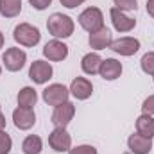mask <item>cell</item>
<instances>
[{
  "mask_svg": "<svg viewBox=\"0 0 154 154\" xmlns=\"http://www.w3.org/2000/svg\"><path fill=\"white\" fill-rule=\"evenodd\" d=\"M47 29L56 39H61V38L65 39L74 34L75 23H74V20L70 16H66L63 13H54L47 20Z\"/></svg>",
  "mask_w": 154,
  "mask_h": 154,
  "instance_id": "obj_1",
  "label": "cell"
},
{
  "mask_svg": "<svg viewBox=\"0 0 154 154\" xmlns=\"http://www.w3.org/2000/svg\"><path fill=\"white\" fill-rule=\"evenodd\" d=\"M79 25L88 31L90 34L91 32H97L99 29L104 27V14L99 7H88L84 9L81 14H79Z\"/></svg>",
  "mask_w": 154,
  "mask_h": 154,
  "instance_id": "obj_2",
  "label": "cell"
},
{
  "mask_svg": "<svg viewBox=\"0 0 154 154\" xmlns=\"http://www.w3.org/2000/svg\"><path fill=\"white\" fill-rule=\"evenodd\" d=\"M13 38L16 43L23 45V47H34L38 45L41 34H39V29L31 25V23H18L14 27V32H13Z\"/></svg>",
  "mask_w": 154,
  "mask_h": 154,
  "instance_id": "obj_3",
  "label": "cell"
},
{
  "mask_svg": "<svg viewBox=\"0 0 154 154\" xmlns=\"http://www.w3.org/2000/svg\"><path fill=\"white\" fill-rule=\"evenodd\" d=\"M68 95H70V90L65 84H57V82H54V84H50L43 90V100L48 106H54V108L66 102Z\"/></svg>",
  "mask_w": 154,
  "mask_h": 154,
  "instance_id": "obj_4",
  "label": "cell"
},
{
  "mask_svg": "<svg viewBox=\"0 0 154 154\" xmlns=\"http://www.w3.org/2000/svg\"><path fill=\"white\" fill-rule=\"evenodd\" d=\"M25 61H27V54H25L22 48H16V47L7 48V50L4 52V56H2V63H4L5 70H9V72H18V70H22L23 65H25Z\"/></svg>",
  "mask_w": 154,
  "mask_h": 154,
  "instance_id": "obj_5",
  "label": "cell"
},
{
  "mask_svg": "<svg viewBox=\"0 0 154 154\" xmlns=\"http://www.w3.org/2000/svg\"><path fill=\"white\" fill-rule=\"evenodd\" d=\"M48 145L57 152H68L72 149V136L68 134L66 127H56L48 134Z\"/></svg>",
  "mask_w": 154,
  "mask_h": 154,
  "instance_id": "obj_6",
  "label": "cell"
},
{
  "mask_svg": "<svg viewBox=\"0 0 154 154\" xmlns=\"http://www.w3.org/2000/svg\"><path fill=\"white\" fill-rule=\"evenodd\" d=\"M74 115H75V106L66 100V102H63V104H59V106L54 108V113L50 116V122L56 127H66L72 122Z\"/></svg>",
  "mask_w": 154,
  "mask_h": 154,
  "instance_id": "obj_7",
  "label": "cell"
},
{
  "mask_svg": "<svg viewBox=\"0 0 154 154\" xmlns=\"http://www.w3.org/2000/svg\"><path fill=\"white\" fill-rule=\"evenodd\" d=\"M109 48L113 52H116V54H120V56L129 57V56H134L140 50V41L136 38H131V36H124V38L113 39Z\"/></svg>",
  "mask_w": 154,
  "mask_h": 154,
  "instance_id": "obj_8",
  "label": "cell"
},
{
  "mask_svg": "<svg viewBox=\"0 0 154 154\" xmlns=\"http://www.w3.org/2000/svg\"><path fill=\"white\" fill-rule=\"evenodd\" d=\"M54 74V70H52V65L50 63H47V61H34V63H31V68H29V79L32 81V82H36V84H45L50 77Z\"/></svg>",
  "mask_w": 154,
  "mask_h": 154,
  "instance_id": "obj_9",
  "label": "cell"
},
{
  "mask_svg": "<svg viewBox=\"0 0 154 154\" xmlns=\"http://www.w3.org/2000/svg\"><path fill=\"white\" fill-rule=\"evenodd\" d=\"M109 16H111V23H113L116 32H131L136 27V20L127 16L124 11H120L116 7H111Z\"/></svg>",
  "mask_w": 154,
  "mask_h": 154,
  "instance_id": "obj_10",
  "label": "cell"
},
{
  "mask_svg": "<svg viewBox=\"0 0 154 154\" xmlns=\"http://www.w3.org/2000/svg\"><path fill=\"white\" fill-rule=\"evenodd\" d=\"M13 122H14V125L20 129V131H29L34 124H36V115H34V111L32 109H29V108H16L14 111H13Z\"/></svg>",
  "mask_w": 154,
  "mask_h": 154,
  "instance_id": "obj_11",
  "label": "cell"
},
{
  "mask_svg": "<svg viewBox=\"0 0 154 154\" xmlns=\"http://www.w3.org/2000/svg\"><path fill=\"white\" fill-rule=\"evenodd\" d=\"M43 56L48 61H63L68 56V47L59 39H52L43 47Z\"/></svg>",
  "mask_w": 154,
  "mask_h": 154,
  "instance_id": "obj_12",
  "label": "cell"
},
{
  "mask_svg": "<svg viewBox=\"0 0 154 154\" xmlns=\"http://www.w3.org/2000/svg\"><path fill=\"white\" fill-rule=\"evenodd\" d=\"M70 93L75 97L77 100H86L93 93V84L86 77H75L70 84Z\"/></svg>",
  "mask_w": 154,
  "mask_h": 154,
  "instance_id": "obj_13",
  "label": "cell"
},
{
  "mask_svg": "<svg viewBox=\"0 0 154 154\" xmlns=\"http://www.w3.org/2000/svg\"><path fill=\"white\" fill-rule=\"evenodd\" d=\"M127 145H129V151L133 154H149L152 149V138H147L140 133H134L129 136Z\"/></svg>",
  "mask_w": 154,
  "mask_h": 154,
  "instance_id": "obj_14",
  "label": "cell"
},
{
  "mask_svg": "<svg viewBox=\"0 0 154 154\" xmlns=\"http://www.w3.org/2000/svg\"><path fill=\"white\" fill-rule=\"evenodd\" d=\"M99 74L104 81H115L122 75V63L116 61L113 57L109 59H102L100 63V68H99Z\"/></svg>",
  "mask_w": 154,
  "mask_h": 154,
  "instance_id": "obj_15",
  "label": "cell"
},
{
  "mask_svg": "<svg viewBox=\"0 0 154 154\" xmlns=\"http://www.w3.org/2000/svg\"><path fill=\"white\" fill-rule=\"evenodd\" d=\"M111 41H113V38H111V32H109V29H108V27H102V29H99L97 32H91V34H90V38H88L90 47H91V48H95V50L109 48Z\"/></svg>",
  "mask_w": 154,
  "mask_h": 154,
  "instance_id": "obj_16",
  "label": "cell"
},
{
  "mask_svg": "<svg viewBox=\"0 0 154 154\" xmlns=\"http://www.w3.org/2000/svg\"><path fill=\"white\" fill-rule=\"evenodd\" d=\"M100 63H102V57L97 52H90L81 59V68L86 75H95V74H99Z\"/></svg>",
  "mask_w": 154,
  "mask_h": 154,
  "instance_id": "obj_17",
  "label": "cell"
},
{
  "mask_svg": "<svg viewBox=\"0 0 154 154\" xmlns=\"http://www.w3.org/2000/svg\"><path fill=\"white\" fill-rule=\"evenodd\" d=\"M36 100H38V93L34 88L31 86H23L20 91H18V106L20 108H29L32 109L36 106Z\"/></svg>",
  "mask_w": 154,
  "mask_h": 154,
  "instance_id": "obj_18",
  "label": "cell"
},
{
  "mask_svg": "<svg viewBox=\"0 0 154 154\" xmlns=\"http://www.w3.org/2000/svg\"><path fill=\"white\" fill-rule=\"evenodd\" d=\"M136 133L147 136V138H154V116L152 115H140L136 118Z\"/></svg>",
  "mask_w": 154,
  "mask_h": 154,
  "instance_id": "obj_19",
  "label": "cell"
},
{
  "mask_svg": "<svg viewBox=\"0 0 154 154\" xmlns=\"http://www.w3.org/2000/svg\"><path fill=\"white\" fill-rule=\"evenodd\" d=\"M22 13V0H0V14L4 18H14Z\"/></svg>",
  "mask_w": 154,
  "mask_h": 154,
  "instance_id": "obj_20",
  "label": "cell"
},
{
  "mask_svg": "<svg viewBox=\"0 0 154 154\" xmlns=\"http://www.w3.org/2000/svg\"><path fill=\"white\" fill-rule=\"evenodd\" d=\"M22 149H23V154H39L41 149H43V142H41V138L36 136V134H29L23 140Z\"/></svg>",
  "mask_w": 154,
  "mask_h": 154,
  "instance_id": "obj_21",
  "label": "cell"
},
{
  "mask_svg": "<svg viewBox=\"0 0 154 154\" xmlns=\"http://www.w3.org/2000/svg\"><path fill=\"white\" fill-rule=\"evenodd\" d=\"M140 65H142V70H143L145 74L154 75V52H147V54H143Z\"/></svg>",
  "mask_w": 154,
  "mask_h": 154,
  "instance_id": "obj_22",
  "label": "cell"
},
{
  "mask_svg": "<svg viewBox=\"0 0 154 154\" xmlns=\"http://www.w3.org/2000/svg\"><path fill=\"white\" fill-rule=\"evenodd\" d=\"M116 9L120 11H136L138 9V0H113Z\"/></svg>",
  "mask_w": 154,
  "mask_h": 154,
  "instance_id": "obj_23",
  "label": "cell"
},
{
  "mask_svg": "<svg viewBox=\"0 0 154 154\" xmlns=\"http://www.w3.org/2000/svg\"><path fill=\"white\" fill-rule=\"evenodd\" d=\"M13 147V140L5 131H0V154H9Z\"/></svg>",
  "mask_w": 154,
  "mask_h": 154,
  "instance_id": "obj_24",
  "label": "cell"
},
{
  "mask_svg": "<svg viewBox=\"0 0 154 154\" xmlns=\"http://www.w3.org/2000/svg\"><path fill=\"white\" fill-rule=\"evenodd\" d=\"M68 154H97V149L93 145H77L74 149H70Z\"/></svg>",
  "mask_w": 154,
  "mask_h": 154,
  "instance_id": "obj_25",
  "label": "cell"
},
{
  "mask_svg": "<svg viewBox=\"0 0 154 154\" xmlns=\"http://www.w3.org/2000/svg\"><path fill=\"white\" fill-rule=\"evenodd\" d=\"M142 111H143L145 115H154V95H149V97L143 100Z\"/></svg>",
  "mask_w": 154,
  "mask_h": 154,
  "instance_id": "obj_26",
  "label": "cell"
},
{
  "mask_svg": "<svg viewBox=\"0 0 154 154\" xmlns=\"http://www.w3.org/2000/svg\"><path fill=\"white\" fill-rule=\"evenodd\" d=\"M29 2H31V5H32L34 9H38V11L47 9V7L52 4V0H29Z\"/></svg>",
  "mask_w": 154,
  "mask_h": 154,
  "instance_id": "obj_27",
  "label": "cell"
},
{
  "mask_svg": "<svg viewBox=\"0 0 154 154\" xmlns=\"http://www.w3.org/2000/svg\"><path fill=\"white\" fill-rule=\"evenodd\" d=\"M59 2H61V5H65V7H68V9H74L77 5L84 4L86 0H59Z\"/></svg>",
  "mask_w": 154,
  "mask_h": 154,
  "instance_id": "obj_28",
  "label": "cell"
},
{
  "mask_svg": "<svg viewBox=\"0 0 154 154\" xmlns=\"http://www.w3.org/2000/svg\"><path fill=\"white\" fill-rule=\"evenodd\" d=\"M147 13L154 18V0H147Z\"/></svg>",
  "mask_w": 154,
  "mask_h": 154,
  "instance_id": "obj_29",
  "label": "cell"
},
{
  "mask_svg": "<svg viewBox=\"0 0 154 154\" xmlns=\"http://www.w3.org/2000/svg\"><path fill=\"white\" fill-rule=\"evenodd\" d=\"M5 129V116L2 115V111H0V131H4Z\"/></svg>",
  "mask_w": 154,
  "mask_h": 154,
  "instance_id": "obj_30",
  "label": "cell"
},
{
  "mask_svg": "<svg viewBox=\"0 0 154 154\" xmlns=\"http://www.w3.org/2000/svg\"><path fill=\"white\" fill-rule=\"evenodd\" d=\"M2 47H4V34L0 32V48H2Z\"/></svg>",
  "mask_w": 154,
  "mask_h": 154,
  "instance_id": "obj_31",
  "label": "cell"
},
{
  "mask_svg": "<svg viewBox=\"0 0 154 154\" xmlns=\"http://www.w3.org/2000/svg\"><path fill=\"white\" fill-rule=\"evenodd\" d=\"M0 75H2V66H0Z\"/></svg>",
  "mask_w": 154,
  "mask_h": 154,
  "instance_id": "obj_32",
  "label": "cell"
},
{
  "mask_svg": "<svg viewBox=\"0 0 154 154\" xmlns=\"http://www.w3.org/2000/svg\"><path fill=\"white\" fill-rule=\"evenodd\" d=\"M152 79H154V75H152Z\"/></svg>",
  "mask_w": 154,
  "mask_h": 154,
  "instance_id": "obj_33",
  "label": "cell"
}]
</instances>
